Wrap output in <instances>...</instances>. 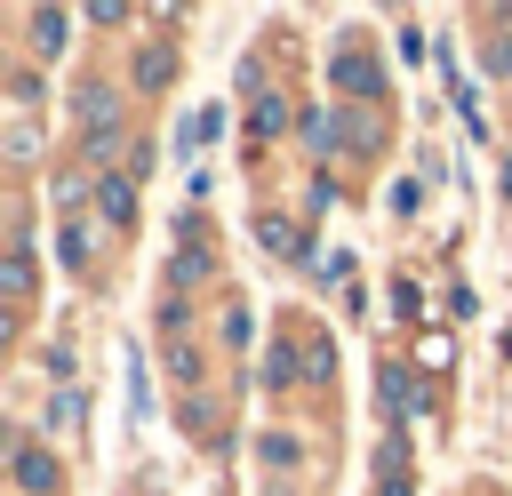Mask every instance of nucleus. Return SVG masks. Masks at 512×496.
I'll list each match as a JSON object with an SVG mask.
<instances>
[{
	"instance_id": "nucleus-1",
	"label": "nucleus",
	"mask_w": 512,
	"mask_h": 496,
	"mask_svg": "<svg viewBox=\"0 0 512 496\" xmlns=\"http://www.w3.org/2000/svg\"><path fill=\"white\" fill-rule=\"evenodd\" d=\"M64 40H72V16L64 8H32V56H64Z\"/></svg>"
},
{
	"instance_id": "nucleus-2",
	"label": "nucleus",
	"mask_w": 512,
	"mask_h": 496,
	"mask_svg": "<svg viewBox=\"0 0 512 496\" xmlns=\"http://www.w3.org/2000/svg\"><path fill=\"white\" fill-rule=\"evenodd\" d=\"M168 80H176V48H168V40H152V48L136 56V88H144V96H160Z\"/></svg>"
},
{
	"instance_id": "nucleus-3",
	"label": "nucleus",
	"mask_w": 512,
	"mask_h": 496,
	"mask_svg": "<svg viewBox=\"0 0 512 496\" xmlns=\"http://www.w3.org/2000/svg\"><path fill=\"white\" fill-rule=\"evenodd\" d=\"M96 208H104V224H136V176H104Z\"/></svg>"
},
{
	"instance_id": "nucleus-4",
	"label": "nucleus",
	"mask_w": 512,
	"mask_h": 496,
	"mask_svg": "<svg viewBox=\"0 0 512 496\" xmlns=\"http://www.w3.org/2000/svg\"><path fill=\"white\" fill-rule=\"evenodd\" d=\"M8 472H16V488H32V496H48V488H56V456H48V448H16V464H8Z\"/></svg>"
},
{
	"instance_id": "nucleus-5",
	"label": "nucleus",
	"mask_w": 512,
	"mask_h": 496,
	"mask_svg": "<svg viewBox=\"0 0 512 496\" xmlns=\"http://www.w3.org/2000/svg\"><path fill=\"white\" fill-rule=\"evenodd\" d=\"M336 88H352V96H376V88H384V72H376L368 56H336Z\"/></svg>"
},
{
	"instance_id": "nucleus-6",
	"label": "nucleus",
	"mask_w": 512,
	"mask_h": 496,
	"mask_svg": "<svg viewBox=\"0 0 512 496\" xmlns=\"http://www.w3.org/2000/svg\"><path fill=\"white\" fill-rule=\"evenodd\" d=\"M0 288H8V296H32V248H24V240L8 248V264H0Z\"/></svg>"
},
{
	"instance_id": "nucleus-7",
	"label": "nucleus",
	"mask_w": 512,
	"mask_h": 496,
	"mask_svg": "<svg viewBox=\"0 0 512 496\" xmlns=\"http://www.w3.org/2000/svg\"><path fill=\"white\" fill-rule=\"evenodd\" d=\"M80 120H88L96 136H112V88H80Z\"/></svg>"
},
{
	"instance_id": "nucleus-8",
	"label": "nucleus",
	"mask_w": 512,
	"mask_h": 496,
	"mask_svg": "<svg viewBox=\"0 0 512 496\" xmlns=\"http://www.w3.org/2000/svg\"><path fill=\"white\" fill-rule=\"evenodd\" d=\"M0 160H40V128H32V120H16V128L0 136Z\"/></svg>"
},
{
	"instance_id": "nucleus-9",
	"label": "nucleus",
	"mask_w": 512,
	"mask_h": 496,
	"mask_svg": "<svg viewBox=\"0 0 512 496\" xmlns=\"http://www.w3.org/2000/svg\"><path fill=\"white\" fill-rule=\"evenodd\" d=\"M72 424H80V392H56L48 400V432H72Z\"/></svg>"
},
{
	"instance_id": "nucleus-10",
	"label": "nucleus",
	"mask_w": 512,
	"mask_h": 496,
	"mask_svg": "<svg viewBox=\"0 0 512 496\" xmlns=\"http://www.w3.org/2000/svg\"><path fill=\"white\" fill-rule=\"evenodd\" d=\"M304 136L328 152V144H336V112H328V104H320V112H304Z\"/></svg>"
},
{
	"instance_id": "nucleus-11",
	"label": "nucleus",
	"mask_w": 512,
	"mask_h": 496,
	"mask_svg": "<svg viewBox=\"0 0 512 496\" xmlns=\"http://www.w3.org/2000/svg\"><path fill=\"white\" fill-rule=\"evenodd\" d=\"M264 248H272V256H296V224L272 216V224H264Z\"/></svg>"
},
{
	"instance_id": "nucleus-12",
	"label": "nucleus",
	"mask_w": 512,
	"mask_h": 496,
	"mask_svg": "<svg viewBox=\"0 0 512 496\" xmlns=\"http://www.w3.org/2000/svg\"><path fill=\"white\" fill-rule=\"evenodd\" d=\"M384 400H392V408H416V392H408V368H384Z\"/></svg>"
},
{
	"instance_id": "nucleus-13",
	"label": "nucleus",
	"mask_w": 512,
	"mask_h": 496,
	"mask_svg": "<svg viewBox=\"0 0 512 496\" xmlns=\"http://www.w3.org/2000/svg\"><path fill=\"white\" fill-rule=\"evenodd\" d=\"M56 248H64V264H88V232H80V224H64V240H56Z\"/></svg>"
}]
</instances>
